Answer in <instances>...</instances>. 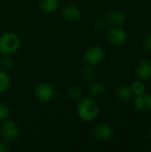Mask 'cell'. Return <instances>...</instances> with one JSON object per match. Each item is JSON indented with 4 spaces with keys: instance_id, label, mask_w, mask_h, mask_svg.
I'll use <instances>...</instances> for the list:
<instances>
[{
    "instance_id": "obj_1",
    "label": "cell",
    "mask_w": 151,
    "mask_h": 152,
    "mask_svg": "<svg viewBox=\"0 0 151 152\" xmlns=\"http://www.w3.org/2000/svg\"><path fill=\"white\" fill-rule=\"evenodd\" d=\"M99 112L100 109L97 102L91 97L81 98L77 104V114L83 121H93L98 117Z\"/></svg>"
},
{
    "instance_id": "obj_2",
    "label": "cell",
    "mask_w": 151,
    "mask_h": 152,
    "mask_svg": "<svg viewBox=\"0 0 151 152\" xmlns=\"http://www.w3.org/2000/svg\"><path fill=\"white\" fill-rule=\"evenodd\" d=\"M20 46V39L13 32H6L0 36V53L3 55H12L15 53Z\"/></svg>"
},
{
    "instance_id": "obj_3",
    "label": "cell",
    "mask_w": 151,
    "mask_h": 152,
    "mask_svg": "<svg viewBox=\"0 0 151 152\" xmlns=\"http://www.w3.org/2000/svg\"><path fill=\"white\" fill-rule=\"evenodd\" d=\"M0 134L7 142H14L20 136V127L15 121L8 118L0 125Z\"/></svg>"
},
{
    "instance_id": "obj_4",
    "label": "cell",
    "mask_w": 151,
    "mask_h": 152,
    "mask_svg": "<svg viewBox=\"0 0 151 152\" xmlns=\"http://www.w3.org/2000/svg\"><path fill=\"white\" fill-rule=\"evenodd\" d=\"M105 57V51L99 45H93L87 48L84 53V61L88 66L99 65Z\"/></svg>"
},
{
    "instance_id": "obj_5",
    "label": "cell",
    "mask_w": 151,
    "mask_h": 152,
    "mask_svg": "<svg viewBox=\"0 0 151 152\" xmlns=\"http://www.w3.org/2000/svg\"><path fill=\"white\" fill-rule=\"evenodd\" d=\"M34 94L36 98L41 102H48L54 97L55 92L52 85L43 82L36 86L34 89Z\"/></svg>"
},
{
    "instance_id": "obj_6",
    "label": "cell",
    "mask_w": 151,
    "mask_h": 152,
    "mask_svg": "<svg viewBox=\"0 0 151 152\" xmlns=\"http://www.w3.org/2000/svg\"><path fill=\"white\" fill-rule=\"evenodd\" d=\"M114 134L113 127L108 123H100L93 129V135L98 141L109 140Z\"/></svg>"
},
{
    "instance_id": "obj_7",
    "label": "cell",
    "mask_w": 151,
    "mask_h": 152,
    "mask_svg": "<svg viewBox=\"0 0 151 152\" xmlns=\"http://www.w3.org/2000/svg\"><path fill=\"white\" fill-rule=\"evenodd\" d=\"M127 37V34L125 29L120 27L113 26L107 32V39L108 41L114 45H123Z\"/></svg>"
},
{
    "instance_id": "obj_8",
    "label": "cell",
    "mask_w": 151,
    "mask_h": 152,
    "mask_svg": "<svg viewBox=\"0 0 151 152\" xmlns=\"http://www.w3.org/2000/svg\"><path fill=\"white\" fill-rule=\"evenodd\" d=\"M61 16L67 21L77 22L82 18V11L75 4H67L61 10Z\"/></svg>"
},
{
    "instance_id": "obj_9",
    "label": "cell",
    "mask_w": 151,
    "mask_h": 152,
    "mask_svg": "<svg viewBox=\"0 0 151 152\" xmlns=\"http://www.w3.org/2000/svg\"><path fill=\"white\" fill-rule=\"evenodd\" d=\"M133 104L135 109L140 112H150L151 111V95L146 92L135 95L133 100Z\"/></svg>"
},
{
    "instance_id": "obj_10",
    "label": "cell",
    "mask_w": 151,
    "mask_h": 152,
    "mask_svg": "<svg viewBox=\"0 0 151 152\" xmlns=\"http://www.w3.org/2000/svg\"><path fill=\"white\" fill-rule=\"evenodd\" d=\"M136 76L142 81H147L151 78V61L143 59L136 66Z\"/></svg>"
},
{
    "instance_id": "obj_11",
    "label": "cell",
    "mask_w": 151,
    "mask_h": 152,
    "mask_svg": "<svg viewBox=\"0 0 151 152\" xmlns=\"http://www.w3.org/2000/svg\"><path fill=\"white\" fill-rule=\"evenodd\" d=\"M107 21L115 27H120L125 21V15L119 10H112L107 14Z\"/></svg>"
},
{
    "instance_id": "obj_12",
    "label": "cell",
    "mask_w": 151,
    "mask_h": 152,
    "mask_svg": "<svg viewBox=\"0 0 151 152\" xmlns=\"http://www.w3.org/2000/svg\"><path fill=\"white\" fill-rule=\"evenodd\" d=\"M105 94V86L99 82H91L88 87V94L93 99L101 97Z\"/></svg>"
},
{
    "instance_id": "obj_13",
    "label": "cell",
    "mask_w": 151,
    "mask_h": 152,
    "mask_svg": "<svg viewBox=\"0 0 151 152\" xmlns=\"http://www.w3.org/2000/svg\"><path fill=\"white\" fill-rule=\"evenodd\" d=\"M116 94H117V98L120 101H123V102H127V101L131 100L133 98V95L131 87L128 86H126V85L119 86L117 88Z\"/></svg>"
},
{
    "instance_id": "obj_14",
    "label": "cell",
    "mask_w": 151,
    "mask_h": 152,
    "mask_svg": "<svg viewBox=\"0 0 151 152\" xmlns=\"http://www.w3.org/2000/svg\"><path fill=\"white\" fill-rule=\"evenodd\" d=\"M41 10L47 13L54 12L59 7V0H39Z\"/></svg>"
},
{
    "instance_id": "obj_15",
    "label": "cell",
    "mask_w": 151,
    "mask_h": 152,
    "mask_svg": "<svg viewBox=\"0 0 151 152\" xmlns=\"http://www.w3.org/2000/svg\"><path fill=\"white\" fill-rule=\"evenodd\" d=\"M11 85V78L7 72L0 69V93L6 92Z\"/></svg>"
},
{
    "instance_id": "obj_16",
    "label": "cell",
    "mask_w": 151,
    "mask_h": 152,
    "mask_svg": "<svg viewBox=\"0 0 151 152\" xmlns=\"http://www.w3.org/2000/svg\"><path fill=\"white\" fill-rule=\"evenodd\" d=\"M95 77V71L92 66L85 67L82 72V79L85 83H91Z\"/></svg>"
},
{
    "instance_id": "obj_17",
    "label": "cell",
    "mask_w": 151,
    "mask_h": 152,
    "mask_svg": "<svg viewBox=\"0 0 151 152\" xmlns=\"http://www.w3.org/2000/svg\"><path fill=\"white\" fill-rule=\"evenodd\" d=\"M68 97L73 101H79L82 98V90L77 86H72L68 90Z\"/></svg>"
},
{
    "instance_id": "obj_18",
    "label": "cell",
    "mask_w": 151,
    "mask_h": 152,
    "mask_svg": "<svg viewBox=\"0 0 151 152\" xmlns=\"http://www.w3.org/2000/svg\"><path fill=\"white\" fill-rule=\"evenodd\" d=\"M130 87H131V89L133 91V94L134 95L142 94L145 93V90H146L145 84L142 80H138V81L133 82V84L131 85Z\"/></svg>"
},
{
    "instance_id": "obj_19",
    "label": "cell",
    "mask_w": 151,
    "mask_h": 152,
    "mask_svg": "<svg viewBox=\"0 0 151 152\" xmlns=\"http://www.w3.org/2000/svg\"><path fill=\"white\" fill-rule=\"evenodd\" d=\"M0 65L2 67V69L5 71L11 69L12 67L13 66V61L12 59L11 58V55H4L0 61Z\"/></svg>"
},
{
    "instance_id": "obj_20",
    "label": "cell",
    "mask_w": 151,
    "mask_h": 152,
    "mask_svg": "<svg viewBox=\"0 0 151 152\" xmlns=\"http://www.w3.org/2000/svg\"><path fill=\"white\" fill-rule=\"evenodd\" d=\"M9 116H10V107L4 102H0V122L8 119Z\"/></svg>"
},
{
    "instance_id": "obj_21",
    "label": "cell",
    "mask_w": 151,
    "mask_h": 152,
    "mask_svg": "<svg viewBox=\"0 0 151 152\" xmlns=\"http://www.w3.org/2000/svg\"><path fill=\"white\" fill-rule=\"evenodd\" d=\"M106 24H107V20H104L103 18H98L93 21V26L96 30H101L106 27Z\"/></svg>"
},
{
    "instance_id": "obj_22",
    "label": "cell",
    "mask_w": 151,
    "mask_h": 152,
    "mask_svg": "<svg viewBox=\"0 0 151 152\" xmlns=\"http://www.w3.org/2000/svg\"><path fill=\"white\" fill-rule=\"evenodd\" d=\"M143 46L147 51L151 53V34L145 37V39L143 41Z\"/></svg>"
},
{
    "instance_id": "obj_23",
    "label": "cell",
    "mask_w": 151,
    "mask_h": 152,
    "mask_svg": "<svg viewBox=\"0 0 151 152\" xmlns=\"http://www.w3.org/2000/svg\"><path fill=\"white\" fill-rule=\"evenodd\" d=\"M10 150L8 143L6 141H4V139L1 140L0 139V152H8Z\"/></svg>"
},
{
    "instance_id": "obj_24",
    "label": "cell",
    "mask_w": 151,
    "mask_h": 152,
    "mask_svg": "<svg viewBox=\"0 0 151 152\" xmlns=\"http://www.w3.org/2000/svg\"><path fill=\"white\" fill-rule=\"evenodd\" d=\"M149 138H150V140L151 141V130L150 131V133H149Z\"/></svg>"
},
{
    "instance_id": "obj_25",
    "label": "cell",
    "mask_w": 151,
    "mask_h": 152,
    "mask_svg": "<svg viewBox=\"0 0 151 152\" xmlns=\"http://www.w3.org/2000/svg\"><path fill=\"white\" fill-rule=\"evenodd\" d=\"M0 125H1V124H0Z\"/></svg>"
}]
</instances>
